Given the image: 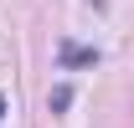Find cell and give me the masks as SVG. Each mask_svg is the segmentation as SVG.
<instances>
[{
    "mask_svg": "<svg viewBox=\"0 0 134 128\" xmlns=\"http://www.w3.org/2000/svg\"><path fill=\"white\" fill-rule=\"evenodd\" d=\"M98 62V51H88V46H62V67H93Z\"/></svg>",
    "mask_w": 134,
    "mask_h": 128,
    "instance_id": "1",
    "label": "cell"
},
{
    "mask_svg": "<svg viewBox=\"0 0 134 128\" xmlns=\"http://www.w3.org/2000/svg\"><path fill=\"white\" fill-rule=\"evenodd\" d=\"M67 103H72V87H57V92H52V108L62 113V108H67Z\"/></svg>",
    "mask_w": 134,
    "mask_h": 128,
    "instance_id": "2",
    "label": "cell"
},
{
    "mask_svg": "<svg viewBox=\"0 0 134 128\" xmlns=\"http://www.w3.org/2000/svg\"><path fill=\"white\" fill-rule=\"evenodd\" d=\"M0 118H5V97H0Z\"/></svg>",
    "mask_w": 134,
    "mask_h": 128,
    "instance_id": "3",
    "label": "cell"
}]
</instances>
